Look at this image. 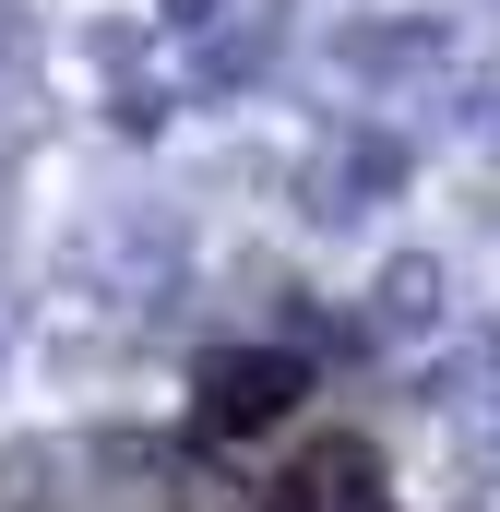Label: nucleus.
Masks as SVG:
<instances>
[{
	"label": "nucleus",
	"instance_id": "f03ea898",
	"mask_svg": "<svg viewBox=\"0 0 500 512\" xmlns=\"http://www.w3.org/2000/svg\"><path fill=\"white\" fill-rule=\"evenodd\" d=\"M381 310H393V322H441V274H429V262H393V274H381Z\"/></svg>",
	"mask_w": 500,
	"mask_h": 512
},
{
	"label": "nucleus",
	"instance_id": "f257e3e1",
	"mask_svg": "<svg viewBox=\"0 0 500 512\" xmlns=\"http://www.w3.org/2000/svg\"><path fill=\"white\" fill-rule=\"evenodd\" d=\"M274 405H286V358H250V370H215V417H274Z\"/></svg>",
	"mask_w": 500,
	"mask_h": 512
}]
</instances>
